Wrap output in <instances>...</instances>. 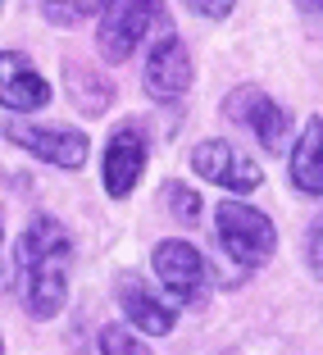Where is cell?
Segmentation results:
<instances>
[{"instance_id": "cell-10", "label": "cell", "mask_w": 323, "mask_h": 355, "mask_svg": "<svg viewBox=\"0 0 323 355\" xmlns=\"http://www.w3.org/2000/svg\"><path fill=\"white\" fill-rule=\"evenodd\" d=\"M0 105L19 110V114H32V110L51 105V83L19 51H0Z\"/></svg>"}, {"instance_id": "cell-4", "label": "cell", "mask_w": 323, "mask_h": 355, "mask_svg": "<svg viewBox=\"0 0 323 355\" xmlns=\"http://www.w3.org/2000/svg\"><path fill=\"white\" fill-rule=\"evenodd\" d=\"M150 264H155L159 282L173 292V301L191 305V310L205 305V296H209V264H205V255H200L191 241H182V237L159 241L155 255H150Z\"/></svg>"}, {"instance_id": "cell-22", "label": "cell", "mask_w": 323, "mask_h": 355, "mask_svg": "<svg viewBox=\"0 0 323 355\" xmlns=\"http://www.w3.org/2000/svg\"><path fill=\"white\" fill-rule=\"evenodd\" d=\"M0 355H5V342H0Z\"/></svg>"}, {"instance_id": "cell-8", "label": "cell", "mask_w": 323, "mask_h": 355, "mask_svg": "<svg viewBox=\"0 0 323 355\" xmlns=\"http://www.w3.org/2000/svg\"><path fill=\"white\" fill-rule=\"evenodd\" d=\"M146 132H141V123H119L114 137H110V146H105V191L114 200H128V191L141 182V173H146Z\"/></svg>"}, {"instance_id": "cell-3", "label": "cell", "mask_w": 323, "mask_h": 355, "mask_svg": "<svg viewBox=\"0 0 323 355\" xmlns=\"http://www.w3.org/2000/svg\"><path fill=\"white\" fill-rule=\"evenodd\" d=\"M214 232H219L228 260H237L241 269H260L273 260V246H278V228L264 209L241 205V200H223L214 209Z\"/></svg>"}, {"instance_id": "cell-16", "label": "cell", "mask_w": 323, "mask_h": 355, "mask_svg": "<svg viewBox=\"0 0 323 355\" xmlns=\"http://www.w3.org/2000/svg\"><path fill=\"white\" fill-rule=\"evenodd\" d=\"M305 264H310V273L323 282V219L305 232Z\"/></svg>"}, {"instance_id": "cell-20", "label": "cell", "mask_w": 323, "mask_h": 355, "mask_svg": "<svg viewBox=\"0 0 323 355\" xmlns=\"http://www.w3.org/2000/svg\"><path fill=\"white\" fill-rule=\"evenodd\" d=\"M296 5H301L305 14H319V10H323V0H296Z\"/></svg>"}, {"instance_id": "cell-18", "label": "cell", "mask_w": 323, "mask_h": 355, "mask_svg": "<svg viewBox=\"0 0 323 355\" xmlns=\"http://www.w3.org/2000/svg\"><path fill=\"white\" fill-rule=\"evenodd\" d=\"M42 14L51 23H60V28H73V23H78V10H73V5H64V0H42Z\"/></svg>"}, {"instance_id": "cell-13", "label": "cell", "mask_w": 323, "mask_h": 355, "mask_svg": "<svg viewBox=\"0 0 323 355\" xmlns=\"http://www.w3.org/2000/svg\"><path fill=\"white\" fill-rule=\"evenodd\" d=\"M64 92H69V101L82 110V114H105L110 110V101H114V87H110V78L96 73V69H87L82 60H69L64 64Z\"/></svg>"}, {"instance_id": "cell-19", "label": "cell", "mask_w": 323, "mask_h": 355, "mask_svg": "<svg viewBox=\"0 0 323 355\" xmlns=\"http://www.w3.org/2000/svg\"><path fill=\"white\" fill-rule=\"evenodd\" d=\"M101 5H105V0H73L78 19H82V14H101Z\"/></svg>"}, {"instance_id": "cell-21", "label": "cell", "mask_w": 323, "mask_h": 355, "mask_svg": "<svg viewBox=\"0 0 323 355\" xmlns=\"http://www.w3.org/2000/svg\"><path fill=\"white\" fill-rule=\"evenodd\" d=\"M0 241H5V214H0Z\"/></svg>"}, {"instance_id": "cell-15", "label": "cell", "mask_w": 323, "mask_h": 355, "mask_svg": "<svg viewBox=\"0 0 323 355\" xmlns=\"http://www.w3.org/2000/svg\"><path fill=\"white\" fill-rule=\"evenodd\" d=\"M159 200H164L168 209H173V219H182V223H196L200 219V196L191 187H182V182H164V191H159Z\"/></svg>"}, {"instance_id": "cell-2", "label": "cell", "mask_w": 323, "mask_h": 355, "mask_svg": "<svg viewBox=\"0 0 323 355\" xmlns=\"http://www.w3.org/2000/svg\"><path fill=\"white\" fill-rule=\"evenodd\" d=\"M146 32H168L164 0H105L101 23H96V46L110 64H123L137 46L146 42Z\"/></svg>"}, {"instance_id": "cell-1", "label": "cell", "mask_w": 323, "mask_h": 355, "mask_svg": "<svg viewBox=\"0 0 323 355\" xmlns=\"http://www.w3.org/2000/svg\"><path fill=\"white\" fill-rule=\"evenodd\" d=\"M69 264L73 241L55 214H32L14 246V273H19V301L32 319H55L69 301Z\"/></svg>"}, {"instance_id": "cell-14", "label": "cell", "mask_w": 323, "mask_h": 355, "mask_svg": "<svg viewBox=\"0 0 323 355\" xmlns=\"http://www.w3.org/2000/svg\"><path fill=\"white\" fill-rule=\"evenodd\" d=\"M96 346H101V355H150V346L128 324H105L101 337H96Z\"/></svg>"}, {"instance_id": "cell-5", "label": "cell", "mask_w": 323, "mask_h": 355, "mask_svg": "<svg viewBox=\"0 0 323 355\" xmlns=\"http://www.w3.org/2000/svg\"><path fill=\"white\" fill-rule=\"evenodd\" d=\"M223 114L237 128H246V132L255 137L264 150H273V155L287 146V110H282L269 92H260V87H237V92L223 101Z\"/></svg>"}, {"instance_id": "cell-11", "label": "cell", "mask_w": 323, "mask_h": 355, "mask_svg": "<svg viewBox=\"0 0 323 355\" xmlns=\"http://www.w3.org/2000/svg\"><path fill=\"white\" fill-rule=\"evenodd\" d=\"M119 305H123L128 324L141 328V333L164 337V333H173V324H177L173 305H168L146 278H137V273H123V278H119Z\"/></svg>"}, {"instance_id": "cell-6", "label": "cell", "mask_w": 323, "mask_h": 355, "mask_svg": "<svg viewBox=\"0 0 323 355\" xmlns=\"http://www.w3.org/2000/svg\"><path fill=\"white\" fill-rule=\"evenodd\" d=\"M191 168H196L205 182H219V187L237 191V196H246V191H255L264 182L260 164H255L246 150H237L232 141H223V137L200 141V146L191 150Z\"/></svg>"}, {"instance_id": "cell-9", "label": "cell", "mask_w": 323, "mask_h": 355, "mask_svg": "<svg viewBox=\"0 0 323 355\" xmlns=\"http://www.w3.org/2000/svg\"><path fill=\"white\" fill-rule=\"evenodd\" d=\"M5 137L14 146L32 150L37 159L55 168H82L87 164V137L78 128H37V123H5Z\"/></svg>"}, {"instance_id": "cell-17", "label": "cell", "mask_w": 323, "mask_h": 355, "mask_svg": "<svg viewBox=\"0 0 323 355\" xmlns=\"http://www.w3.org/2000/svg\"><path fill=\"white\" fill-rule=\"evenodd\" d=\"M232 5H237V0H187V10L200 14V19H228Z\"/></svg>"}, {"instance_id": "cell-23", "label": "cell", "mask_w": 323, "mask_h": 355, "mask_svg": "<svg viewBox=\"0 0 323 355\" xmlns=\"http://www.w3.org/2000/svg\"><path fill=\"white\" fill-rule=\"evenodd\" d=\"M0 10H5V0H0Z\"/></svg>"}, {"instance_id": "cell-7", "label": "cell", "mask_w": 323, "mask_h": 355, "mask_svg": "<svg viewBox=\"0 0 323 355\" xmlns=\"http://www.w3.org/2000/svg\"><path fill=\"white\" fill-rule=\"evenodd\" d=\"M191 78H196V69H191V55L182 46V37L177 32H159L146 55V73H141L146 96L150 101H177V96H187Z\"/></svg>"}, {"instance_id": "cell-12", "label": "cell", "mask_w": 323, "mask_h": 355, "mask_svg": "<svg viewBox=\"0 0 323 355\" xmlns=\"http://www.w3.org/2000/svg\"><path fill=\"white\" fill-rule=\"evenodd\" d=\"M292 187L305 196H323V119L314 114L292 146Z\"/></svg>"}]
</instances>
